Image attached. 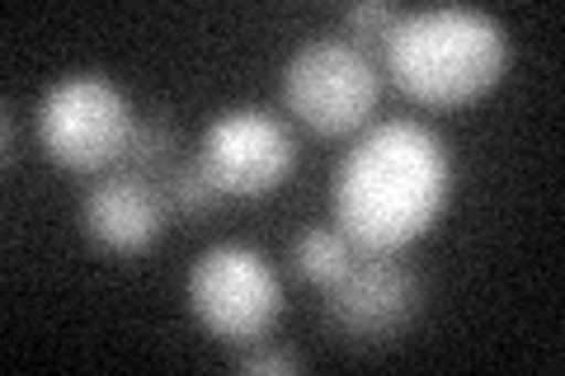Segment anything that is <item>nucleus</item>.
Wrapping results in <instances>:
<instances>
[{
  "label": "nucleus",
  "mask_w": 565,
  "mask_h": 376,
  "mask_svg": "<svg viewBox=\"0 0 565 376\" xmlns=\"http://www.w3.org/2000/svg\"><path fill=\"white\" fill-rule=\"evenodd\" d=\"M6 165H14V109L6 104Z\"/></svg>",
  "instance_id": "14"
},
{
  "label": "nucleus",
  "mask_w": 565,
  "mask_h": 376,
  "mask_svg": "<svg viewBox=\"0 0 565 376\" xmlns=\"http://www.w3.org/2000/svg\"><path fill=\"white\" fill-rule=\"evenodd\" d=\"M382 76L349 39H307L282 66V104L321 137L359 132L377 109Z\"/></svg>",
  "instance_id": "5"
},
{
  "label": "nucleus",
  "mask_w": 565,
  "mask_h": 376,
  "mask_svg": "<svg viewBox=\"0 0 565 376\" xmlns=\"http://www.w3.org/2000/svg\"><path fill=\"white\" fill-rule=\"evenodd\" d=\"M132 104L99 71H76L47 85L39 99V141L66 170H109L128 155L132 141Z\"/></svg>",
  "instance_id": "3"
},
{
  "label": "nucleus",
  "mask_w": 565,
  "mask_h": 376,
  "mask_svg": "<svg viewBox=\"0 0 565 376\" xmlns=\"http://www.w3.org/2000/svg\"><path fill=\"white\" fill-rule=\"evenodd\" d=\"M174 147H180L174 122L170 118H147V122H137V128H132L128 155H122V160H128L132 170H151V165H161V160H170Z\"/></svg>",
  "instance_id": "11"
},
{
  "label": "nucleus",
  "mask_w": 565,
  "mask_h": 376,
  "mask_svg": "<svg viewBox=\"0 0 565 376\" xmlns=\"http://www.w3.org/2000/svg\"><path fill=\"white\" fill-rule=\"evenodd\" d=\"M241 372H302V357L288 348H245L236 357Z\"/></svg>",
  "instance_id": "13"
},
{
  "label": "nucleus",
  "mask_w": 565,
  "mask_h": 376,
  "mask_svg": "<svg viewBox=\"0 0 565 376\" xmlns=\"http://www.w3.org/2000/svg\"><path fill=\"white\" fill-rule=\"evenodd\" d=\"M382 62L405 95L419 104H467L504 76L509 33L471 6H434L401 14L382 39Z\"/></svg>",
  "instance_id": "2"
},
{
  "label": "nucleus",
  "mask_w": 565,
  "mask_h": 376,
  "mask_svg": "<svg viewBox=\"0 0 565 376\" xmlns=\"http://www.w3.org/2000/svg\"><path fill=\"white\" fill-rule=\"evenodd\" d=\"M353 259H359V249H353L340 230L307 226L302 236L292 240V268H297V278L311 282V288H330V282H340Z\"/></svg>",
  "instance_id": "9"
},
{
  "label": "nucleus",
  "mask_w": 565,
  "mask_h": 376,
  "mask_svg": "<svg viewBox=\"0 0 565 376\" xmlns=\"http://www.w3.org/2000/svg\"><path fill=\"white\" fill-rule=\"evenodd\" d=\"M344 24L353 39H386L401 24V10L386 6V0H359V6L344 10Z\"/></svg>",
  "instance_id": "12"
},
{
  "label": "nucleus",
  "mask_w": 565,
  "mask_h": 376,
  "mask_svg": "<svg viewBox=\"0 0 565 376\" xmlns=\"http://www.w3.org/2000/svg\"><path fill=\"white\" fill-rule=\"evenodd\" d=\"M448 141L411 118L367 128L334 165V230L363 255H401L448 207Z\"/></svg>",
  "instance_id": "1"
},
{
  "label": "nucleus",
  "mask_w": 565,
  "mask_h": 376,
  "mask_svg": "<svg viewBox=\"0 0 565 376\" xmlns=\"http://www.w3.org/2000/svg\"><path fill=\"white\" fill-rule=\"evenodd\" d=\"M199 165L226 198H264L297 165V141L288 122L264 109H226L207 122L199 141Z\"/></svg>",
  "instance_id": "6"
},
{
  "label": "nucleus",
  "mask_w": 565,
  "mask_h": 376,
  "mask_svg": "<svg viewBox=\"0 0 565 376\" xmlns=\"http://www.w3.org/2000/svg\"><path fill=\"white\" fill-rule=\"evenodd\" d=\"M419 311V282L396 255H363L326 288V320L349 344H392Z\"/></svg>",
  "instance_id": "7"
},
{
  "label": "nucleus",
  "mask_w": 565,
  "mask_h": 376,
  "mask_svg": "<svg viewBox=\"0 0 565 376\" xmlns=\"http://www.w3.org/2000/svg\"><path fill=\"white\" fill-rule=\"evenodd\" d=\"M166 193L161 184H151L147 170L118 165L85 193L81 203V226L99 249L109 255H147L166 230Z\"/></svg>",
  "instance_id": "8"
},
{
  "label": "nucleus",
  "mask_w": 565,
  "mask_h": 376,
  "mask_svg": "<svg viewBox=\"0 0 565 376\" xmlns=\"http://www.w3.org/2000/svg\"><path fill=\"white\" fill-rule=\"evenodd\" d=\"M189 307L222 344H259L282 315V282L259 249L222 240L193 259Z\"/></svg>",
  "instance_id": "4"
},
{
  "label": "nucleus",
  "mask_w": 565,
  "mask_h": 376,
  "mask_svg": "<svg viewBox=\"0 0 565 376\" xmlns=\"http://www.w3.org/2000/svg\"><path fill=\"white\" fill-rule=\"evenodd\" d=\"M161 193H166V207L180 212V217H207V212H217L226 203V193L212 184V174L199 165V160L174 165L170 179L161 184Z\"/></svg>",
  "instance_id": "10"
}]
</instances>
